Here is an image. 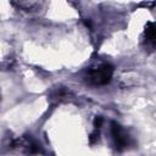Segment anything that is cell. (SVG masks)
I'll return each mask as SVG.
<instances>
[{
	"label": "cell",
	"mask_w": 156,
	"mask_h": 156,
	"mask_svg": "<svg viewBox=\"0 0 156 156\" xmlns=\"http://www.w3.org/2000/svg\"><path fill=\"white\" fill-rule=\"evenodd\" d=\"M112 74H113V67L110 63H104L89 69L85 74V80L88 84L94 87L106 85L111 82Z\"/></svg>",
	"instance_id": "cell-1"
},
{
	"label": "cell",
	"mask_w": 156,
	"mask_h": 156,
	"mask_svg": "<svg viewBox=\"0 0 156 156\" xmlns=\"http://www.w3.org/2000/svg\"><path fill=\"white\" fill-rule=\"evenodd\" d=\"M110 132H111V138H112V141H113L116 150L122 151L129 146L130 138H129L128 133L122 128V126H119L116 122H111Z\"/></svg>",
	"instance_id": "cell-2"
},
{
	"label": "cell",
	"mask_w": 156,
	"mask_h": 156,
	"mask_svg": "<svg viewBox=\"0 0 156 156\" xmlns=\"http://www.w3.org/2000/svg\"><path fill=\"white\" fill-rule=\"evenodd\" d=\"M145 39L147 43L156 45V23H149L145 28Z\"/></svg>",
	"instance_id": "cell-3"
}]
</instances>
